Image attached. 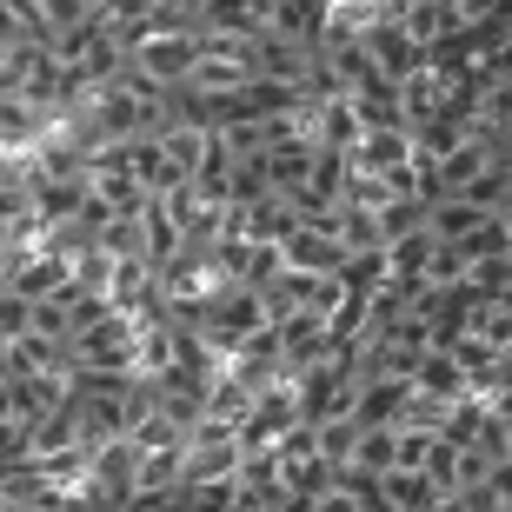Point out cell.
<instances>
[{
    "instance_id": "obj_10",
    "label": "cell",
    "mask_w": 512,
    "mask_h": 512,
    "mask_svg": "<svg viewBox=\"0 0 512 512\" xmlns=\"http://www.w3.org/2000/svg\"><path fill=\"white\" fill-rule=\"evenodd\" d=\"M306 512H366V506H360V499H353V493H340V486H326V493L313 499V506H306Z\"/></svg>"
},
{
    "instance_id": "obj_3",
    "label": "cell",
    "mask_w": 512,
    "mask_h": 512,
    "mask_svg": "<svg viewBox=\"0 0 512 512\" xmlns=\"http://www.w3.org/2000/svg\"><path fill=\"white\" fill-rule=\"evenodd\" d=\"M100 300H107V313H147V306H160V273H153L140 253H127V260L107 266Z\"/></svg>"
},
{
    "instance_id": "obj_11",
    "label": "cell",
    "mask_w": 512,
    "mask_h": 512,
    "mask_svg": "<svg viewBox=\"0 0 512 512\" xmlns=\"http://www.w3.org/2000/svg\"><path fill=\"white\" fill-rule=\"evenodd\" d=\"M0 419H14V380L0 373Z\"/></svg>"
},
{
    "instance_id": "obj_1",
    "label": "cell",
    "mask_w": 512,
    "mask_h": 512,
    "mask_svg": "<svg viewBox=\"0 0 512 512\" xmlns=\"http://www.w3.org/2000/svg\"><path fill=\"white\" fill-rule=\"evenodd\" d=\"M60 87V67L40 40H20L14 54H0V107H20V114H47Z\"/></svg>"
},
{
    "instance_id": "obj_2",
    "label": "cell",
    "mask_w": 512,
    "mask_h": 512,
    "mask_svg": "<svg viewBox=\"0 0 512 512\" xmlns=\"http://www.w3.org/2000/svg\"><path fill=\"white\" fill-rule=\"evenodd\" d=\"M193 47H200L193 34H140L127 47V67L140 80H153V87L180 94V87H187V67H193Z\"/></svg>"
},
{
    "instance_id": "obj_5",
    "label": "cell",
    "mask_w": 512,
    "mask_h": 512,
    "mask_svg": "<svg viewBox=\"0 0 512 512\" xmlns=\"http://www.w3.org/2000/svg\"><path fill=\"white\" fill-rule=\"evenodd\" d=\"M506 286H512V260H506V253H473V260H466V280H459L453 300L506 306Z\"/></svg>"
},
{
    "instance_id": "obj_9",
    "label": "cell",
    "mask_w": 512,
    "mask_h": 512,
    "mask_svg": "<svg viewBox=\"0 0 512 512\" xmlns=\"http://www.w3.org/2000/svg\"><path fill=\"white\" fill-rule=\"evenodd\" d=\"M20 40H27V34H20V7H14V0H0V54H14Z\"/></svg>"
},
{
    "instance_id": "obj_6",
    "label": "cell",
    "mask_w": 512,
    "mask_h": 512,
    "mask_svg": "<svg viewBox=\"0 0 512 512\" xmlns=\"http://www.w3.org/2000/svg\"><path fill=\"white\" fill-rule=\"evenodd\" d=\"M60 286H74L67 280V253H40V260H27V266L7 273V293H14V300H47V293H60Z\"/></svg>"
},
{
    "instance_id": "obj_7",
    "label": "cell",
    "mask_w": 512,
    "mask_h": 512,
    "mask_svg": "<svg viewBox=\"0 0 512 512\" xmlns=\"http://www.w3.org/2000/svg\"><path fill=\"white\" fill-rule=\"evenodd\" d=\"M380 506L386 512H426L433 506V486L419 473H380Z\"/></svg>"
},
{
    "instance_id": "obj_8",
    "label": "cell",
    "mask_w": 512,
    "mask_h": 512,
    "mask_svg": "<svg viewBox=\"0 0 512 512\" xmlns=\"http://www.w3.org/2000/svg\"><path fill=\"white\" fill-rule=\"evenodd\" d=\"M446 200H466L473 213H506V167H486L479 180H466V187L446 193Z\"/></svg>"
},
{
    "instance_id": "obj_4",
    "label": "cell",
    "mask_w": 512,
    "mask_h": 512,
    "mask_svg": "<svg viewBox=\"0 0 512 512\" xmlns=\"http://www.w3.org/2000/svg\"><path fill=\"white\" fill-rule=\"evenodd\" d=\"M313 153L320 147H306V140H266V153H260V180H266V193H300L306 187V173H313Z\"/></svg>"
}]
</instances>
